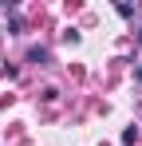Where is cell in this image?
Listing matches in <instances>:
<instances>
[{"label":"cell","mask_w":142,"mask_h":146,"mask_svg":"<svg viewBox=\"0 0 142 146\" xmlns=\"http://www.w3.org/2000/svg\"><path fill=\"white\" fill-rule=\"evenodd\" d=\"M130 142H138V126H126L122 130V146H130Z\"/></svg>","instance_id":"1"},{"label":"cell","mask_w":142,"mask_h":146,"mask_svg":"<svg viewBox=\"0 0 142 146\" xmlns=\"http://www.w3.org/2000/svg\"><path fill=\"white\" fill-rule=\"evenodd\" d=\"M118 16H126V20H130V16H134V4H126V0H118Z\"/></svg>","instance_id":"2"},{"label":"cell","mask_w":142,"mask_h":146,"mask_svg":"<svg viewBox=\"0 0 142 146\" xmlns=\"http://www.w3.org/2000/svg\"><path fill=\"white\" fill-rule=\"evenodd\" d=\"M138 40H142V32H138Z\"/></svg>","instance_id":"3"}]
</instances>
